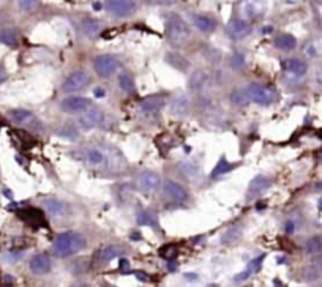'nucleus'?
<instances>
[{
  "instance_id": "obj_30",
  "label": "nucleus",
  "mask_w": 322,
  "mask_h": 287,
  "mask_svg": "<svg viewBox=\"0 0 322 287\" xmlns=\"http://www.w3.org/2000/svg\"><path fill=\"white\" fill-rule=\"evenodd\" d=\"M245 13L250 17H257L264 13V2H261V0H248L245 5Z\"/></svg>"
},
{
  "instance_id": "obj_52",
  "label": "nucleus",
  "mask_w": 322,
  "mask_h": 287,
  "mask_svg": "<svg viewBox=\"0 0 322 287\" xmlns=\"http://www.w3.org/2000/svg\"><path fill=\"white\" fill-rule=\"evenodd\" d=\"M0 73H4V66L2 65H0Z\"/></svg>"
},
{
  "instance_id": "obj_32",
  "label": "nucleus",
  "mask_w": 322,
  "mask_h": 287,
  "mask_svg": "<svg viewBox=\"0 0 322 287\" xmlns=\"http://www.w3.org/2000/svg\"><path fill=\"white\" fill-rule=\"evenodd\" d=\"M305 54L311 59L322 57V38H316L305 46Z\"/></svg>"
},
{
  "instance_id": "obj_20",
  "label": "nucleus",
  "mask_w": 322,
  "mask_h": 287,
  "mask_svg": "<svg viewBox=\"0 0 322 287\" xmlns=\"http://www.w3.org/2000/svg\"><path fill=\"white\" fill-rule=\"evenodd\" d=\"M264 259H266V256L262 254V256H259V257H256V259H253L250 263H248V267H247V270L245 272H242V273H239L237 276H235L234 279L235 281H247L250 276H253L256 272H259V269H261V265H262V262H264Z\"/></svg>"
},
{
  "instance_id": "obj_47",
  "label": "nucleus",
  "mask_w": 322,
  "mask_h": 287,
  "mask_svg": "<svg viewBox=\"0 0 322 287\" xmlns=\"http://www.w3.org/2000/svg\"><path fill=\"white\" fill-rule=\"evenodd\" d=\"M167 267L171 269V272H176V269H177V267H176V263H167Z\"/></svg>"
},
{
  "instance_id": "obj_40",
  "label": "nucleus",
  "mask_w": 322,
  "mask_h": 287,
  "mask_svg": "<svg viewBox=\"0 0 322 287\" xmlns=\"http://www.w3.org/2000/svg\"><path fill=\"white\" fill-rule=\"evenodd\" d=\"M305 276H307L308 281H314V279L319 278V272H317L316 269H308L307 273H305Z\"/></svg>"
},
{
  "instance_id": "obj_29",
  "label": "nucleus",
  "mask_w": 322,
  "mask_h": 287,
  "mask_svg": "<svg viewBox=\"0 0 322 287\" xmlns=\"http://www.w3.org/2000/svg\"><path fill=\"white\" fill-rule=\"evenodd\" d=\"M57 135H59L60 138H63V139H68V141H78V138H79V131H78V128H76L73 123H65L63 126H60V128H59Z\"/></svg>"
},
{
  "instance_id": "obj_51",
  "label": "nucleus",
  "mask_w": 322,
  "mask_h": 287,
  "mask_svg": "<svg viewBox=\"0 0 322 287\" xmlns=\"http://www.w3.org/2000/svg\"><path fill=\"white\" fill-rule=\"evenodd\" d=\"M147 2H154V4H157V2H161V0H147Z\"/></svg>"
},
{
  "instance_id": "obj_16",
  "label": "nucleus",
  "mask_w": 322,
  "mask_h": 287,
  "mask_svg": "<svg viewBox=\"0 0 322 287\" xmlns=\"http://www.w3.org/2000/svg\"><path fill=\"white\" fill-rule=\"evenodd\" d=\"M51 259L46 254H36L30 259V270L35 275H46L51 272Z\"/></svg>"
},
{
  "instance_id": "obj_19",
  "label": "nucleus",
  "mask_w": 322,
  "mask_h": 287,
  "mask_svg": "<svg viewBox=\"0 0 322 287\" xmlns=\"http://www.w3.org/2000/svg\"><path fill=\"white\" fill-rule=\"evenodd\" d=\"M273 44H275V48H276V49H281V51H294V49L297 48V40H295V36H292L291 33H280V35H278V36L275 38Z\"/></svg>"
},
{
  "instance_id": "obj_13",
  "label": "nucleus",
  "mask_w": 322,
  "mask_h": 287,
  "mask_svg": "<svg viewBox=\"0 0 322 287\" xmlns=\"http://www.w3.org/2000/svg\"><path fill=\"white\" fill-rule=\"evenodd\" d=\"M164 106V98L163 97H158V95H154V97H147L144 98L141 103H139V107L142 110V114L150 117V116H157L160 110L163 109Z\"/></svg>"
},
{
  "instance_id": "obj_2",
  "label": "nucleus",
  "mask_w": 322,
  "mask_h": 287,
  "mask_svg": "<svg viewBox=\"0 0 322 287\" xmlns=\"http://www.w3.org/2000/svg\"><path fill=\"white\" fill-rule=\"evenodd\" d=\"M166 33H167V38L173 41V43H176V44L185 43L190 38V35H191L188 24H186V22L179 14H171L167 17Z\"/></svg>"
},
{
  "instance_id": "obj_3",
  "label": "nucleus",
  "mask_w": 322,
  "mask_h": 287,
  "mask_svg": "<svg viewBox=\"0 0 322 287\" xmlns=\"http://www.w3.org/2000/svg\"><path fill=\"white\" fill-rule=\"evenodd\" d=\"M247 93L253 103L259 104V106H270L276 100V92L273 90V88H270L264 84H259V82H251L247 87Z\"/></svg>"
},
{
  "instance_id": "obj_34",
  "label": "nucleus",
  "mask_w": 322,
  "mask_h": 287,
  "mask_svg": "<svg viewBox=\"0 0 322 287\" xmlns=\"http://www.w3.org/2000/svg\"><path fill=\"white\" fill-rule=\"evenodd\" d=\"M305 250L308 254H319L322 253V237L316 235V237H311L307 240L305 243Z\"/></svg>"
},
{
  "instance_id": "obj_31",
  "label": "nucleus",
  "mask_w": 322,
  "mask_h": 287,
  "mask_svg": "<svg viewBox=\"0 0 322 287\" xmlns=\"http://www.w3.org/2000/svg\"><path fill=\"white\" fill-rule=\"evenodd\" d=\"M250 97L247 93V90H240V88H237V90H234L231 93V103L234 106H237V107H245L250 104Z\"/></svg>"
},
{
  "instance_id": "obj_22",
  "label": "nucleus",
  "mask_w": 322,
  "mask_h": 287,
  "mask_svg": "<svg viewBox=\"0 0 322 287\" xmlns=\"http://www.w3.org/2000/svg\"><path fill=\"white\" fill-rule=\"evenodd\" d=\"M166 62L171 65V66H174V68H177L179 71H186L190 68V62L179 52H169L166 55Z\"/></svg>"
},
{
  "instance_id": "obj_6",
  "label": "nucleus",
  "mask_w": 322,
  "mask_h": 287,
  "mask_svg": "<svg viewBox=\"0 0 322 287\" xmlns=\"http://www.w3.org/2000/svg\"><path fill=\"white\" fill-rule=\"evenodd\" d=\"M90 84V76L87 71H82V70H78V71H73L67 76V79L63 81L62 84V90L65 93H74V92H79L82 88H85Z\"/></svg>"
},
{
  "instance_id": "obj_44",
  "label": "nucleus",
  "mask_w": 322,
  "mask_h": 287,
  "mask_svg": "<svg viewBox=\"0 0 322 287\" xmlns=\"http://www.w3.org/2000/svg\"><path fill=\"white\" fill-rule=\"evenodd\" d=\"M135 275H136V278H138L139 281H142V282L148 281V276H145V275H144V273H141V272H136Z\"/></svg>"
},
{
  "instance_id": "obj_38",
  "label": "nucleus",
  "mask_w": 322,
  "mask_h": 287,
  "mask_svg": "<svg viewBox=\"0 0 322 287\" xmlns=\"http://www.w3.org/2000/svg\"><path fill=\"white\" fill-rule=\"evenodd\" d=\"M179 167H180V170L183 172V175H185V177H188V179H195V177H196V174H198V169H196V166L193 164V163H190V161H186V163H182Z\"/></svg>"
},
{
  "instance_id": "obj_45",
  "label": "nucleus",
  "mask_w": 322,
  "mask_h": 287,
  "mask_svg": "<svg viewBox=\"0 0 322 287\" xmlns=\"http://www.w3.org/2000/svg\"><path fill=\"white\" fill-rule=\"evenodd\" d=\"M93 93H95L97 98H103V97H104V90H103V88H98V87L95 88V92H93Z\"/></svg>"
},
{
  "instance_id": "obj_28",
  "label": "nucleus",
  "mask_w": 322,
  "mask_h": 287,
  "mask_svg": "<svg viewBox=\"0 0 322 287\" xmlns=\"http://www.w3.org/2000/svg\"><path fill=\"white\" fill-rule=\"evenodd\" d=\"M82 32L84 35H87L90 38L97 36L101 32V22L97 19H85L82 22Z\"/></svg>"
},
{
  "instance_id": "obj_24",
  "label": "nucleus",
  "mask_w": 322,
  "mask_h": 287,
  "mask_svg": "<svg viewBox=\"0 0 322 287\" xmlns=\"http://www.w3.org/2000/svg\"><path fill=\"white\" fill-rule=\"evenodd\" d=\"M242 234L243 232H242V227L240 226H234V227L228 229L223 234L221 241L224 243V245H228V246H232V245H235V243H237L242 238Z\"/></svg>"
},
{
  "instance_id": "obj_37",
  "label": "nucleus",
  "mask_w": 322,
  "mask_h": 287,
  "mask_svg": "<svg viewBox=\"0 0 322 287\" xmlns=\"http://www.w3.org/2000/svg\"><path fill=\"white\" fill-rule=\"evenodd\" d=\"M138 223L141 226H152L155 223V216L145 210H139L138 212Z\"/></svg>"
},
{
  "instance_id": "obj_9",
  "label": "nucleus",
  "mask_w": 322,
  "mask_h": 287,
  "mask_svg": "<svg viewBox=\"0 0 322 287\" xmlns=\"http://www.w3.org/2000/svg\"><path fill=\"white\" fill-rule=\"evenodd\" d=\"M106 10L114 16L123 17V16H130L131 13H135L136 4L133 0H107Z\"/></svg>"
},
{
  "instance_id": "obj_26",
  "label": "nucleus",
  "mask_w": 322,
  "mask_h": 287,
  "mask_svg": "<svg viewBox=\"0 0 322 287\" xmlns=\"http://www.w3.org/2000/svg\"><path fill=\"white\" fill-rule=\"evenodd\" d=\"M119 87L122 88V90L125 93H136V84H135V79L131 74H128V73H122L119 76Z\"/></svg>"
},
{
  "instance_id": "obj_18",
  "label": "nucleus",
  "mask_w": 322,
  "mask_h": 287,
  "mask_svg": "<svg viewBox=\"0 0 322 287\" xmlns=\"http://www.w3.org/2000/svg\"><path fill=\"white\" fill-rule=\"evenodd\" d=\"M285 70L292 76H304L308 70V66L304 60L292 57V59L285 60Z\"/></svg>"
},
{
  "instance_id": "obj_21",
  "label": "nucleus",
  "mask_w": 322,
  "mask_h": 287,
  "mask_svg": "<svg viewBox=\"0 0 322 287\" xmlns=\"http://www.w3.org/2000/svg\"><path fill=\"white\" fill-rule=\"evenodd\" d=\"M193 22H195L196 29L204 33H210L217 29V21L209 17V16H195L193 17Z\"/></svg>"
},
{
  "instance_id": "obj_7",
  "label": "nucleus",
  "mask_w": 322,
  "mask_h": 287,
  "mask_svg": "<svg viewBox=\"0 0 322 287\" xmlns=\"http://www.w3.org/2000/svg\"><path fill=\"white\" fill-rule=\"evenodd\" d=\"M89 107H92V100L87 97H67L60 101V110L70 116L82 114Z\"/></svg>"
},
{
  "instance_id": "obj_46",
  "label": "nucleus",
  "mask_w": 322,
  "mask_h": 287,
  "mask_svg": "<svg viewBox=\"0 0 322 287\" xmlns=\"http://www.w3.org/2000/svg\"><path fill=\"white\" fill-rule=\"evenodd\" d=\"M272 30H273V27L267 26V27H262V29H261V33H264V35H269V33H272Z\"/></svg>"
},
{
  "instance_id": "obj_25",
  "label": "nucleus",
  "mask_w": 322,
  "mask_h": 287,
  "mask_svg": "<svg viewBox=\"0 0 322 287\" xmlns=\"http://www.w3.org/2000/svg\"><path fill=\"white\" fill-rule=\"evenodd\" d=\"M122 253H123L122 248H119V246H116V245H107V246L103 248L101 253H100V262H101V263H107V262L114 260L116 257H119Z\"/></svg>"
},
{
  "instance_id": "obj_11",
  "label": "nucleus",
  "mask_w": 322,
  "mask_h": 287,
  "mask_svg": "<svg viewBox=\"0 0 322 287\" xmlns=\"http://www.w3.org/2000/svg\"><path fill=\"white\" fill-rule=\"evenodd\" d=\"M163 191L167 199L173 202H185L188 199V191L177 182L174 180H164L163 183Z\"/></svg>"
},
{
  "instance_id": "obj_5",
  "label": "nucleus",
  "mask_w": 322,
  "mask_h": 287,
  "mask_svg": "<svg viewBox=\"0 0 322 287\" xmlns=\"http://www.w3.org/2000/svg\"><path fill=\"white\" fill-rule=\"evenodd\" d=\"M8 117L16 125L26 126V128L35 129V131L43 129V123L40 122V119L36 116H33L27 109H11V110H8Z\"/></svg>"
},
{
  "instance_id": "obj_14",
  "label": "nucleus",
  "mask_w": 322,
  "mask_h": 287,
  "mask_svg": "<svg viewBox=\"0 0 322 287\" xmlns=\"http://www.w3.org/2000/svg\"><path fill=\"white\" fill-rule=\"evenodd\" d=\"M190 106H191L190 98L185 93H179L177 97H174L173 101H171L169 110H171V114H173L174 117L182 119V117H185L190 112Z\"/></svg>"
},
{
  "instance_id": "obj_15",
  "label": "nucleus",
  "mask_w": 322,
  "mask_h": 287,
  "mask_svg": "<svg viewBox=\"0 0 322 287\" xmlns=\"http://www.w3.org/2000/svg\"><path fill=\"white\" fill-rule=\"evenodd\" d=\"M226 32L232 40H240L250 33V24L245 19H232L228 24Z\"/></svg>"
},
{
  "instance_id": "obj_35",
  "label": "nucleus",
  "mask_w": 322,
  "mask_h": 287,
  "mask_svg": "<svg viewBox=\"0 0 322 287\" xmlns=\"http://www.w3.org/2000/svg\"><path fill=\"white\" fill-rule=\"evenodd\" d=\"M234 167H235V164H231L226 158H221V160H220V163H218L217 166H215V169L212 170L210 177H220V175H223V174L231 172Z\"/></svg>"
},
{
  "instance_id": "obj_23",
  "label": "nucleus",
  "mask_w": 322,
  "mask_h": 287,
  "mask_svg": "<svg viewBox=\"0 0 322 287\" xmlns=\"http://www.w3.org/2000/svg\"><path fill=\"white\" fill-rule=\"evenodd\" d=\"M43 207L46 208V212L51 215V216H62L65 213V204L60 202L59 199H45L43 201Z\"/></svg>"
},
{
  "instance_id": "obj_12",
  "label": "nucleus",
  "mask_w": 322,
  "mask_h": 287,
  "mask_svg": "<svg viewBox=\"0 0 322 287\" xmlns=\"http://www.w3.org/2000/svg\"><path fill=\"white\" fill-rule=\"evenodd\" d=\"M103 120V112L100 109H95V107H89L87 110H84L81 119H79V125L82 129L85 131H90L93 128H97Z\"/></svg>"
},
{
  "instance_id": "obj_50",
  "label": "nucleus",
  "mask_w": 322,
  "mask_h": 287,
  "mask_svg": "<svg viewBox=\"0 0 322 287\" xmlns=\"http://www.w3.org/2000/svg\"><path fill=\"white\" fill-rule=\"evenodd\" d=\"M319 269H320V270H322V257H320V259H319Z\"/></svg>"
},
{
  "instance_id": "obj_33",
  "label": "nucleus",
  "mask_w": 322,
  "mask_h": 287,
  "mask_svg": "<svg viewBox=\"0 0 322 287\" xmlns=\"http://www.w3.org/2000/svg\"><path fill=\"white\" fill-rule=\"evenodd\" d=\"M0 43L14 48L17 44V33L14 29H0Z\"/></svg>"
},
{
  "instance_id": "obj_43",
  "label": "nucleus",
  "mask_w": 322,
  "mask_h": 287,
  "mask_svg": "<svg viewBox=\"0 0 322 287\" xmlns=\"http://www.w3.org/2000/svg\"><path fill=\"white\" fill-rule=\"evenodd\" d=\"M128 265H130V263H128V260L125 257L120 259V269H122V272H126L128 270Z\"/></svg>"
},
{
  "instance_id": "obj_42",
  "label": "nucleus",
  "mask_w": 322,
  "mask_h": 287,
  "mask_svg": "<svg viewBox=\"0 0 322 287\" xmlns=\"http://www.w3.org/2000/svg\"><path fill=\"white\" fill-rule=\"evenodd\" d=\"M294 231H295L294 221H288V224H286V232H288V234H294Z\"/></svg>"
},
{
  "instance_id": "obj_17",
  "label": "nucleus",
  "mask_w": 322,
  "mask_h": 287,
  "mask_svg": "<svg viewBox=\"0 0 322 287\" xmlns=\"http://www.w3.org/2000/svg\"><path fill=\"white\" fill-rule=\"evenodd\" d=\"M84 160L92 167H101L106 163V155L100 148H89L84 153Z\"/></svg>"
},
{
  "instance_id": "obj_49",
  "label": "nucleus",
  "mask_w": 322,
  "mask_h": 287,
  "mask_svg": "<svg viewBox=\"0 0 322 287\" xmlns=\"http://www.w3.org/2000/svg\"><path fill=\"white\" fill-rule=\"evenodd\" d=\"M5 196H7V197H10V199H11V193H10V191H5Z\"/></svg>"
},
{
  "instance_id": "obj_27",
  "label": "nucleus",
  "mask_w": 322,
  "mask_h": 287,
  "mask_svg": "<svg viewBox=\"0 0 322 287\" xmlns=\"http://www.w3.org/2000/svg\"><path fill=\"white\" fill-rule=\"evenodd\" d=\"M205 82H207V76L202 71H195L190 78L188 87H190L191 92H199V90H202V87L205 85Z\"/></svg>"
},
{
  "instance_id": "obj_10",
  "label": "nucleus",
  "mask_w": 322,
  "mask_h": 287,
  "mask_svg": "<svg viewBox=\"0 0 322 287\" xmlns=\"http://www.w3.org/2000/svg\"><path fill=\"white\" fill-rule=\"evenodd\" d=\"M270 186H272V180L269 179V177H266V175H256L254 179L250 182V185H248L247 197L250 199V201H253V199L259 197L262 193H266Z\"/></svg>"
},
{
  "instance_id": "obj_4",
  "label": "nucleus",
  "mask_w": 322,
  "mask_h": 287,
  "mask_svg": "<svg viewBox=\"0 0 322 287\" xmlns=\"http://www.w3.org/2000/svg\"><path fill=\"white\" fill-rule=\"evenodd\" d=\"M120 60L116 55H109V54H103L95 57L93 60V68L97 71L98 76L101 78H111L114 76L119 70H120Z\"/></svg>"
},
{
  "instance_id": "obj_41",
  "label": "nucleus",
  "mask_w": 322,
  "mask_h": 287,
  "mask_svg": "<svg viewBox=\"0 0 322 287\" xmlns=\"http://www.w3.org/2000/svg\"><path fill=\"white\" fill-rule=\"evenodd\" d=\"M314 79L319 85H322V66H319V68L316 70V74H314Z\"/></svg>"
},
{
  "instance_id": "obj_39",
  "label": "nucleus",
  "mask_w": 322,
  "mask_h": 287,
  "mask_svg": "<svg viewBox=\"0 0 322 287\" xmlns=\"http://www.w3.org/2000/svg\"><path fill=\"white\" fill-rule=\"evenodd\" d=\"M17 4L23 11H30L36 7V0H17Z\"/></svg>"
},
{
  "instance_id": "obj_48",
  "label": "nucleus",
  "mask_w": 322,
  "mask_h": 287,
  "mask_svg": "<svg viewBox=\"0 0 322 287\" xmlns=\"http://www.w3.org/2000/svg\"><path fill=\"white\" fill-rule=\"evenodd\" d=\"M93 10H101V4L95 2V4H93Z\"/></svg>"
},
{
  "instance_id": "obj_36",
  "label": "nucleus",
  "mask_w": 322,
  "mask_h": 287,
  "mask_svg": "<svg viewBox=\"0 0 322 287\" xmlns=\"http://www.w3.org/2000/svg\"><path fill=\"white\" fill-rule=\"evenodd\" d=\"M229 65H231V68L235 70V71H240L245 68V57L242 54H232L231 60H229Z\"/></svg>"
},
{
  "instance_id": "obj_8",
  "label": "nucleus",
  "mask_w": 322,
  "mask_h": 287,
  "mask_svg": "<svg viewBox=\"0 0 322 287\" xmlns=\"http://www.w3.org/2000/svg\"><path fill=\"white\" fill-rule=\"evenodd\" d=\"M160 183H161L160 175L154 170H142L136 179L138 189L144 194L155 193L160 188Z\"/></svg>"
},
{
  "instance_id": "obj_1",
  "label": "nucleus",
  "mask_w": 322,
  "mask_h": 287,
  "mask_svg": "<svg viewBox=\"0 0 322 287\" xmlns=\"http://www.w3.org/2000/svg\"><path fill=\"white\" fill-rule=\"evenodd\" d=\"M84 246H85V238L82 237V234L68 231L57 235L52 245V251L59 257H68L79 253Z\"/></svg>"
}]
</instances>
